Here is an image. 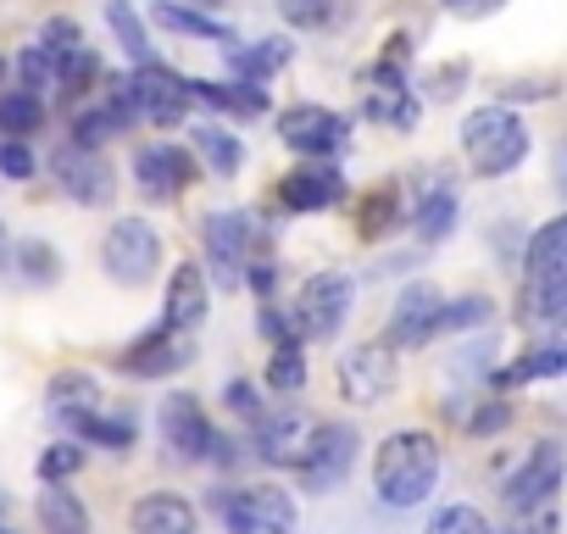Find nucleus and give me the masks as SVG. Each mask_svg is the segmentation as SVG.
Returning <instances> with one entry per match:
<instances>
[{"mask_svg": "<svg viewBox=\"0 0 567 534\" xmlns=\"http://www.w3.org/2000/svg\"><path fill=\"white\" fill-rule=\"evenodd\" d=\"M440 484V440L423 434V429H401L379 445L373 456V490L384 506L406 512V506H423Z\"/></svg>", "mask_w": 567, "mask_h": 534, "instance_id": "nucleus-1", "label": "nucleus"}, {"mask_svg": "<svg viewBox=\"0 0 567 534\" xmlns=\"http://www.w3.org/2000/svg\"><path fill=\"white\" fill-rule=\"evenodd\" d=\"M462 156L478 178H506L528 156V129L512 106H478L462 123Z\"/></svg>", "mask_w": 567, "mask_h": 534, "instance_id": "nucleus-2", "label": "nucleus"}, {"mask_svg": "<svg viewBox=\"0 0 567 534\" xmlns=\"http://www.w3.org/2000/svg\"><path fill=\"white\" fill-rule=\"evenodd\" d=\"M112 106H123L128 117H145L156 129H173L189 117V90H184V73H173L167 62H145L123 84H112Z\"/></svg>", "mask_w": 567, "mask_h": 534, "instance_id": "nucleus-3", "label": "nucleus"}, {"mask_svg": "<svg viewBox=\"0 0 567 534\" xmlns=\"http://www.w3.org/2000/svg\"><path fill=\"white\" fill-rule=\"evenodd\" d=\"M101 267H106V279L123 285V290H140L156 279V267H162V234L145 223V217H117L101 239Z\"/></svg>", "mask_w": 567, "mask_h": 534, "instance_id": "nucleus-4", "label": "nucleus"}, {"mask_svg": "<svg viewBox=\"0 0 567 534\" xmlns=\"http://www.w3.org/2000/svg\"><path fill=\"white\" fill-rule=\"evenodd\" d=\"M200 245H206V267H212V285L217 290H239L245 285V267H250V245H256V223L239 206H223L200 223ZM200 267V274H206Z\"/></svg>", "mask_w": 567, "mask_h": 534, "instance_id": "nucleus-5", "label": "nucleus"}, {"mask_svg": "<svg viewBox=\"0 0 567 534\" xmlns=\"http://www.w3.org/2000/svg\"><path fill=\"white\" fill-rule=\"evenodd\" d=\"M351 307H357V285H351V274H340V267H329V274H312V279L301 285L296 312H290L296 340H334V335L346 329Z\"/></svg>", "mask_w": 567, "mask_h": 534, "instance_id": "nucleus-6", "label": "nucleus"}, {"mask_svg": "<svg viewBox=\"0 0 567 534\" xmlns=\"http://www.w3.org/2000/svg\"><path fill=\"white\" fill-rule=\"evenodd\" d=\"M357 445H362V434H357L351 423H312L307 451H301V462H296L301 490H307V495L340 490V484L351 479V468H357Z\"/></svg>", "mask_w": 567, "mask_h": 534, "instance_id": "nucleus-7", "label": "nucleus"}, {"mask_svg": "<svg viewBox=\"0 0 567 534\" xmlns=\"http://www.w3.org/2000/svg\"><path fill=\"white\" fill-rule=\"evenodd\" d=\"M223 528L228 534H296V501L272 484L234 490L223 501Z\"/></svg>", "mask_w": 567, "mask_h": 534, "instance_id": "nucleus-8", "label": "nucleus"}, {"mask_svg": "<svg viewBox=\"0 0 567 534\" xmlns=\"http://www.w3.org/2000/svg\"><path fill=\"white\" fill-rule=\"evenodd\" d=\"M51 173H56L62 195L79 201V206H106V201L117 195V173H112V162H106L101 151L73 145V140L51 156Z\"/></svg>", "mask_w": 567, "mask_h": 534, "instance_id": "nucleus-9", "label": "nucleus"}, {"mask_svg": "<svg viewBox=\"0 0 567 534\" xmlns=\"http://www.w3.org/2000/svg\"><path fill=\"white\" fill-rule=\"evenodd\" d=\"M340 390L346 401L357 407H379L390 390H395V351L384 340H368V346H351L340 357Z\"/></svg>", "mask_w": 567, "mask_h": 534, "instance_id": "nucleus-10", "label": "nucleus"}, {"mask_svg": "<svg viewBox=\"0 0 567 534\" xmlns=\"http://www.w3.org/2000/svg\"><path fill=\"white\" fill-rule=\"evenodd\" d=\"M278 140L290 145V151H301V156H334V151H346L351 123L340 112L307 101V106H290V112L278 117Z\"/></svg>", "mask_w": 567, "mask_h": 534, "instance_id": "nucleus-11", "label": "nucleus"}, {"mask_svg": "<svg viewBox=\"0 0 567 534\" xmlns=\"http://www.w3.org/2000/svg\"><path fill=\"white\" fill-rule=\"evenodd\" d=\"M189 357H195L189 335H173L167 324H156V329H145L134 346H123L112 362H117L128 379H167V373L189 368Z\"/></svg>", "mask_w": 567, "mask_h": 534, "instance_id": "nucleus-12", "label": "nucleus"}, {"mask_svg": "<svg viewBox=\"0 0 567 534\" xmlns=\"http://www.w3.org/2000/svg\"><path fill=\"white\" fill-rule=\"evenodd\" d=\"M156 423H162V445H167L173 462H206V451H212V423H206V412H200V401H195L189 390H173V396L162 401Z\"/></svg>", "mask_w": 567, "mask_h": 534, "instance_id": "nucleus-13", "label": "nucleus"}, {"mask_svg": "<svg viewBox=\"0 0 567 534\" xmlns=\"http://www.w3.org/2000/svg\"><path fill=\"white\" fill-rule=\"evenodd\" d=\"M440 312H445L440 285L412 279V285L395 296V307H390V340H384V346H429V340L440 335Z\"/></svg>", "mask_w": 567, "mask_h": 534, "instance_id": "nucleus-14", "label": "nucleus"}, {"mask_svg": "<svg viewBox=\"0 0 567 534\" xmlns=\"http://www.w3.org/2000/svg\"><path fill=\"white\" fill-rule=\"evenodd\" d=\"M556 484H561V445H556V440H539V445L517 462V473L506 479V506H512V512L550 506Z\"/></svg>", "mask_w": 567, "mask_h": 534, "instance_id": "nucleus-15", "label": "nucleus"}, {"mask_svg": "<svg viewBox=\"0 0 567 534\" xmlns=\"http://www.w3.org/2000/svg\"><path fill=\"white\" fill-rule=\"evenodd\" d=\"M134 178H140V189H145L151 201H178V195L200 178V167H195V156L178 151V145H145V151L134 156Z\"/></svg>", "mask_w": 567, "mask_h": 534, "instance_id": "nucleus-16", "label": "nucleus"}, {"mask_svg": "<svg viewBox=\"0 0 567 534\" xmlns=\"http://www.w3.org/2000/svg\"><path fill=\"white\" fill-rule=\"evenodd\" d=\"M45 412H51L68 434H79V429L101 412V379L84 373V368H62V373L51 379V390H45Z\"/></svg>", "mask_w": 567, "mask_h": 534, "instance_id": "nucleus-17", "label": "nucleus"}, {"mask_svg": "<svg viewBox=\"0 0 567 534\" xmlns=\"http://www.w3.org/2000/svg\"><path fill=\"white\" fill-rule=\"evenodd\" d=\"M307 434H312V423L301 418V407L261 412V418H256V456H261L267 468H296L301 451H307Z\"/></svg>", "mask_w": 567, "mask_h": 534, "instance_id": "nucleus-18", "label": "nucleus"}, {"mask_svg": "<svg viewBox=\"0 0 567 534\" xmlns=\"http://www.w3.org/2000/svg\"><path fill=\"white\" fill-rule=\"evenodd\" d=\"M162 324L173 335H195L206 324V274L195 261L173 267V279H167V296H162Z\"/></svg>", "mask_w": 567, "mask_h": 534, "instance_id": "nucleus-19", "label": "nucleus"}, {"mask_svg": "<svg viewBox=\"0 0 567 534\" xmlns=\"http://www.w3.org/2000/svg\"><path fill=\"white\" fill-rule=\"evenodd\" d=\"M556 279H567V217L539 223L523 250V285H556Z\"/></svg>", "mask_w": 567, "mask_h": 534, "instance_id": "nucleus-20", "label": "nucleus"}, {"mask_svg": "<svg viewBox=\"0 0 567 534\" xmlns=\"http://www.w3.org/2000/svg\"><path fill=\"white\" fill-rule=\"evenodd\" d=\"M456 184L445 178V173H429V184H423V195H417V206H412V228H417V239H445L451 228H456Z\"/></svg>", "mask_w": 567, "mask_h": 534, "instance_id": "nucleus-21", "label": "nucleus"}, {"mask_svg": "<svg viewBox=\"0 0 567 534\" xmlns=\"http://www.w3.org/2000/svg\"><path fill=\"white\" fill-rule=\"evenodd\" d=\"M128 528L134 534H195V506L184 495H173V490H156V495H145L134 506Z\"/></svg>", "mask_w": 567, "mask_h": 534, "instance_id": "nucleus-22", "label": "nucleus"}, {"mask_svg": "<svg viewBox=\"0 0 567 534\" xmlns=\"http://www.w3.org/2000/svg\"><path fill=\"white\" fill-rule=\"evenodd\" d=\"M189 90V106H212V112H234V117H261L267 112V90L261 84H206V79H184Z\"/></svg>", "mask_w": 567, "mask_h": 534, "instance_id": "nucleus-23", "label": "nucleus"}, {"mask_svg": "<svg viewBox=\"0 0 567 534\" xmlns=\"http://www.w3.org/2000/svg\"><path fill=\"white\" fill-rule=\"evenodd\" d=\"M151 18L162 23V29H173V34H189V40H212V45H239V34L228 29V23H217L212 12H189L184 0H156L151 7Z\"/></svg>", "mask_w": 567, "mask_h": 534, "instance_id": "nucleus-24", "label": "nucleus"}, {"mask_svg": "<svg viewBox=\"0 0 567 534\" xmlns=\"http://www.w3.org/2000/svg\"><path fill=\"white\" fill-rule=\"evenodd\" d=\"M346 189V178L334 167H296L290 178H284V206H296V212H323L334 206Z\"/></svg>", "mask_w": 567, "mask_h": 534, "instance_id": "nucleus-25", "label": "nucleus"}, {"mask_svg": "<svg viewBox=\"0 0 567 534\" xmlns=\"http://www.w3.org/2000/svg\"><path fill=\"white\" fill-rule=\"evenodd\" d=\"M290 57H296V45L290 40H256V45H228V62H234V73H239V84H267L278 68H290Z\"/></svg>", "mask_w": 567, "mask_h": 534, "instance_id": "nucleus-26", "label": "nucleus"}, {"mask_svg": "<svg viewBox=\"0 0 567 534\" xmlns=\"http://www.w3.org/2000/svg\"><path fill=\"white\" fill-rule=\"evenodd\" d=\"M40 528L45 534H90V506L79 501V490L45 484L40 490Z\"/></svg>", "mask_w": 567, "mask_h": 534, "instance_id": "nucleus-27", "label": "nucleus"}, {"mask_svg": "<svg viewBox=\"0 0 567 534\" xmlns=\"http://www.w3.org/2000/svg\"><path fill=\"white\" fill-rule=\"evenodd\" d=\"M12 261H18V279L29 285V290H56L62 285V250L51 245V239H23V245H12Z\"/></svg>", "mask_w": 567, "mask_h": 534, "instance_id": "nucleus-28", "label": "nucleus"}, {"mask_svg": "<svg viewBox=\"0 0 567 534\" xmlns=\"http://www.w3.org/2000/svg\"><path fill=\"white\" fill-rule=\"evenodd\" d=\"M79 445H106V451H134V440H140V418L123 407V412H95L79 434H73Z\"/></svg>", "mask_w": 567, "mask_h": 534, "instance_id": "nucleus-29", "label": "nucleus"}, {"mask_svg": "<svg viewBox=\"0 0 567 534\" xmlns=\"http://www.w3.org/2000/svg\"><path fill=\"white\" fill-rule=\"evenodd\" d=\"M195 151H200V167H212V178H234L239 162H245L239 140L228 129H217V123H200L195 129Z\"/></svg>", "mask_w": 567, "mask_h": 534, "instance_id": "nucleus-30", "label": "nucleus"}, {"mask_svg": "<svg viewBox=\"0 0 567 534\" xmlns=\"http://www.w3.org/2000/svg\"><path fill=\"white\" fill-rule=\"evenodd\" d=\"M517 312H523V324H534V329H556V324L567 318V279H556V285H523Z\"/></svg>", "mask_w": 567, "mask_h": 534, "instance_id": "nucleus-31", "label": "nucleus"}, {"mask_svg": "<svg viewBox=\"0 0 567 534\" xmlns=\"http://www.w3.org/2000/svg\"><path fill=\"white\" fill-rule=\"evenodd\" d=\"M128 123H134V117H128L123 106H112V101H106V106H84V112L73 117V145L101 151V145H106L112 134H123Z\"/></svg>", "mask_w": 567, "mask_h": 534, "instance_id": "nucleus-32", "label": "nucleus"}, {"mask_svg": "<svg viewBox=\"0 0 567 534\" xmlns=\"http://www.w3.org/2000/svg\"><path fill=\"white\" fill-rule=\"evenodd\" d=\"M395 217H401V189H395V184H379V189H368L362 206H357V234H362V239H384V234L395 228Z\"/></svg>", "mask_w": 567, "mask_h": 534, "instance_id": "nucleus-33", "label": "nucleus"}, {"mask_svg": "<svg viewBox=\"0 0 567 534\" xmlns=\"http://www.w3.org/2000/svg\"><path fill=\"white\" fill-rule=\"evenodd\" d=\"M40 129H45V101L40 95H23V90L0 95V134H7V140L29 145V134H40Z\"/></svg>", "mask_w": 567, "mask_h": 534, "instance_id": "nucleus-34", "label": "nucleus"}, {"mask_svg": "<svg viewBox=\"0 0 567 534\" xmlns=\"http://www.w3.org/2000/svg\"><path fill=\"white\" fill-rule=\"evenodd\" d=\"M368 117L373 123H390V129H417V95L406 84H373Z\"/></svg>", "mask_w": 567, "mask_h": 534, "instance_id": "nucleus-35", "label": "nucleus"}, {"mask_svg": "<svg viewBox=\"0 0 567 534\" xmlns=\"http://www.w3.org/2000/svg\"><path fill=\"white\" fill-rule=\"evenodd\" d=\"M556 373H567V346H561V340H545V346H534L523 362H512L501 379H506V384H534V379H556Z\"/></svg>", "mask_w": 567, "mask_h": 534, "instance_id": "nucleus-36", "label": "nucleus"}, {"mask_svg": "<svg viewBox=\"0 0 567 534\" xmlns=\"http://www.w3.org/2000/svg\"><path fill=\"white\" fill-rule=\"evenodd\" d=\"M106 29L123 40V51L145 68V62H156L151 57V40H145V23H140V12H134V0H106Z\"/></svg>", "mask_w": 567, "mask_h": 534, "instance_id": "nucleus-37", "label": "nucleus"}, {"mask_svg": "<svg viewBox=\"0 0 567 534\" xmlns=\"http://www.w3.org/2000/svg\"><path fill=\"white\" fill-rule=\"evenodd\" d=\"M267 390H278V396H301V390H307V357H301V340L272 346V357H267Z\"/></svg>", "mask_w": 567, "mask_h": 534, "instance_id": "nucleus-38", "label": "nucleus"}, {"mask_svg": "<svg viewBox=\"0 0 567 534\" xmlns=\"http://www.w3.org/2000/svg\"><path fill=\"white\" fill-rule=\"evenodd\" d=\"M40 51L62 68V62H73V57L84 51V29H79L73 18H51V23L40 29Z\"/></svg>", "mask_w": 567, "mask_h": 534, "instance_id": "nucleus-39", "label": "nucleus"}, {"mask_svg": "<svg viewBox=\"0 0 567 534\" xmlns=\"http://www.w3.org/2000/svg\"><path fill=\"white\" fill-rule=\"evenodd\" d=\"M423 534H495V528H489V517H484L478 506L456 501V506H440V512L429 517V528H423Z\"/></svg>", "mask_w": 567, "mask_h": 534, "instance_id": "nucleus-40", "label": "nucleus"}, {"mask_svg": "<svg viewBox=\"0 0 567 534\" xmlns=\"http://www.w3.org/2000/svg\"><path fill=\"white\" fill-rule=\"evenodd\" d=\"M18 84H23V95H45V90H56V62H51L40 45H29V51L18 57Z\"/></svg>", "mask_w": 567, "mask_h": 534, "instance_id": "nucleus-41", "label": "nucleus"}, {"mask_svg": "<svg viewBox=\"0 0 567 534\" xmlns=\"http://www.w3.org/2000/svg\"><path fill=\"white\" fill-rule=\"evenodd\" d=\"M489 312H495V301H489V296H462V301H445L440 329H484V324H489Z\"/></svg>", "mask_w": 567, "mask_h": 534, "instance_id": "nucleus-42", "label": "nucleus"}, {"mask_svg": "<svg viewBox=\"0 0 567 534\" xmlns=\"http://www.w3.org/2000/svg\"><path fill=\"white\" fill-rule=\"evenodd\" d=\"M79 468H84V445H79V440H62V445H51V451L40 456V479H45V484H68Z\"/></svg>", "mask_w": 567, "mask_h": 534, "instance_id": "nucleus-43", "label": "nucleus"}, {"mask_svg": "<svg viewBox=\"0 0 567 534\" xmlns=\"http://www.w3.org/2000/svg\"><path fill=\"white\" fill-rule=\"evenodd\" d=\"M334 7L340 0H278V12L290 29H323V23H334Z\"/></svg>", "mask_w": 567, "mask_h": 534, "instance_id": "nucleus-44", "label": "nucleus"}, {"mask_svg": "<svg viewBox=\"0 0 567 534\" xmlns=\"http://www.w3.org/2000/svg\"><path fill=\"white\" fill-rule=\"evenodd\" d=\"M34 145H23V140H0V178H12V184H23V178H34Z\"/></svg>", "mask_w": 567, "mask_h": 534, "instance_id": "nucleus-45", "label": "nucleus"}, {"mask_svg": "<svg viewBox=\"0 0 567 534\" xmlns=\"http://www.w3.org/2000/svg\"><path fill=\"white\" fill-rule=\"evenodd\" d=\"M506 423H512V407H506V401H495V396H489V401H478V407H473V418H467V429H473L478 440L501 434Z\"/></svg>", "mask_w": 567, "mask_h": 534, "instance_id": "nucleus-46", "label": "nucleus"}, {"mask_svg": "<svg viewBox=\"0 0 567 534\" xmlns=\"http://www.w3.org/2000/svg\"><path fill=\"white\" fill-rule=\"evenodd\" d=\"M223 396H228L234 418H250V423L261 418V396H256V384H250V379H228V390H223Z\"/></svg>", "mask_w": 567, "mask_h": 534, "instance_id": "nucleus-47", "label": "nucleus"}, {"mask_svg": "<svg viewBox=\"0 0 567 534\" xmlns=\"http://www.w3.org/2000/svg\"><path fill=\"white\" fill-rule=\"evenodd\" d=\"M550 95H556V79H528V84L512 79V84H501V106L506 101H550Z\"/></svg>", "mask_w": 567, "mask_h": 534, "instance_id": "nucleus-48", "label": "nucleus"}, {"mask_svg": "<svg viewBox=\"0 0 567 534\" xmlns=\"http://www.w3.org/2000/svg\"><path fill=\"white\" fill-rule=\"evenodd\" d=\"M462 79H467V68H462V62H451V68H440V73L429 79V95H440V101H451Z\"/></svg>", "mask_w": 567, "mask_h": 534, "instance_id": "nucleus-49", "label": "nucleus"}, {"mask_svg": "<svg viewBox=\"0 0 567 534\" xmlns=\"http://www.w3.org/2000/svg\"><path fill=\"white\" fill-rule=\"evenodd\" d=\"M245 279H250V290H256V296H272L278 267H272V261H250V274H245Z\"/></svg>", "mask_w": 567, "mask_h": 534, "instance_id": "nucleus-50", "label": "nucleus"}, {"mask_svg": "<svg viewBox=\"0 0 567 534\" xmlns=\"http://www.w3.org/2000/svg\"><path fill=\"white\" fill-rule=\"evenodd\" d=\"M12 256V228H7V217H0V261Z\"/></svg>", "mask_w": 567, "mask_h": 534, "instance_id": "nucleus-51", "label": "nucleus"}, {"mask_svg": "<svg viewBox=\"0 0 567 534\" xmlns=\"http://www.w3.org/2000/svg\"><path fill=\"white\" fill-rule=\"evenodd\" d=\"M195 7H206V12H212V7H228V0H195Z\"/></svg>", "mask_w": 567, "mask_h": 534, "instance_id": "nucleus-52", "label": "nucleus"}, {"mask_svg": "<svg viewBox=\"0 0 567 534\" xmlns=\"http://www.w3.org/2000/svg\"><path fill=\"white\" fill-rule=\"evenodd\" d=\"M0 512H7V495H0Z\"/></svg>", "mask_w": 567, "mask_h": 534, "instance_id": "nucleus-53", "label": "nucleus"}, {"mask_svg": "<svg viewBox=\"0 0 567 534\" xmlns=\"http://www.w3.org/2000/svg\"><path fill=\"white\" fill-rule=\"evenodd\" d=\"M0 534H12V528H7V523H0Z\"/></svg>", "mask_w": 567, "mask_h": 534, "instance_id": "nucleus-54", "label": "nucleus"}, {"mask_svg": "<svg viewBox=\"0 0 567 534\" xmlns=\"http://www.w3.org/2000/svg\"><path fill=\"white\" fill-rule=\"evenodd\" d=\"M0 73H7V62H0Z\"/></svg>", "mask_w": 567, "mask_h": 534, "instance_id": "nucleus-55", "label": "nucleus"}, {"mask_svg": "<svg viewBox=\"0 0 567 534\" xmlns=\"http://www.w3.org/2000/svg\"><path fill=\"white\" fill-rule=\"evenodd\" d=\"M523 534H528V528H523Z\"/></svg>", "mask_w": 567, "mask_h": 534, "instance_id": "nucleus-56", "label": "nucleus"}]
</instances>
